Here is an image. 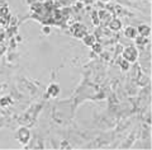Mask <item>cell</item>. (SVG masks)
I'll list each match as a JSON object with an SVG mask.
<instances>
[{
	"mask_svg": "<svg viewBox=\"0 0 152 150\" xmlns=\"http://www.w3.org/2000/svg\"><path fill=\"white\" fill-rule=\"evenodd\" d=\"M15 137L17 140L19 141L20 144H23V145H25V144H28V141L30 140V131L28 127H19L18 130H17L15 132Z\"/></svg>",
	"mask_w": 152,
	"mask_h": 150,
	"instance_id": "obj_1",
	"label": "cell"
},
{
	"mask_svg": "<svg viewBox=\"0 0 152 150\" xmlns=\"http://www.w3.org/2000/svg\"><path fill=\"white\" fill-rule=\"evenodd\" d=\"M138 57V50L134 46H129L123 50V59H126L128 63H134Z\"/></svg>",
	"mask_w": 152,
	"mask_h": 150,
	"instance_id": "obj_2",
	"label": "cell"
},
{
	"mask_svg": "<svg viewBox=\"0 0 152 150\" xmlns=\"http://www.w3.org/2000/svg\"><path fill=\"white\" fill-rule=\"evenodd\" d=\"M71 32H72V35H74L75 37L83 38L84 36L88 33V31H86V27H85V25H83L81 23H75V24L71 27Z\"/></svg>",
	"mask_w": 152,
	"mask_h": 150,
	"instance_id": "obj_3",
	"label": "cell"
},
{
	"mask_svg": "<svg viewBox=\"0 0 152 150\" xmlns=\"http://www.w3.org/2000/svg\"><path fill=\"white\" fill-rule=\"evenodd\" d=\"M61 92V87L58 85L57 83H52L50 84L48 88H47V95L48 97H52V98H56Z\"/></svg>",
	"mask_w": 152,
	"mask_h": 150,
	"instance_id": "obj_4",
	"label": "cell"
},
{
	"mask_svg": "<svg viewBox=\"0 0 152 150\" xmlns=\"http://www.w3.org/2000/svg\"><path fill=\"white\" fill-rule=\"evenodd\" d=\"M137 29V35L143 36V37H150L151 36V27L148 24H139Z\"/></svg>",
	"mask_w": 152,
	"mask_h": 150,
	"instance_id": "obj_5",
	"label": "cell"
},
{
	"mask_svg": "<svg viewBox=\"0 0 152 150\" xmlns=\"http://www.w3.org/2000/svg\"><path fill=\"white\" fill-rule=\"evenodd\" d=\"M109 28H110L112 31H115V32H118L119 29H122V21L118 18H113L110 22H109Z\"/></svg>",
	"mask_w": 152,
	"mask_h": 150,
	"instance_id": "obj_6",
	"label": "cell"
},
{
	"mask_svg": "<svg viewBox=\"0 0 152 150\" xmlns=\"http://www.w3.org/2000/svg\"><path fill=\"white\" fill-rule=\"evenodd\" d=\"M81 39H83V43L85 45V46H90V47L96 42V37H95L94 35H89V33H86Z\"/></svg>",
	"mask_w": 152,
	"mask_h": 150,
	"instance_id": "obj_7",
	"label": "cell"
},
{
	"mask_svg": "<svg viewBox=\"0 0 152 150\" xmlns=\"http://www.w3.org/2000/svg\"><path fill=\"white\" fill-rule=\"evenodd\" d=\"M124 35H126L127 38L134 39L136 38V36H137V29L134 27H132V25H129V27H127L124 29Z\"/></svg>",
	"mask_w": 152,
	"mask_h": 150,
	"instance_id": "obj_8",
	"label": "cell"
},
{
	"mask_svg": "<svg viewBox=\"0 0 152 150\" xmlns=\"http://www.w3.org/2000/svg\"><path fill=\"white\" fill-rule=\"evenodd\" d=\"M13 103H14V101L10 95H5V97L0 98V107H3V108H5L8 106H12Z\"/></svg>",
	"mask_w": 152,
	"mask_h": 150,
	"instance_id": "obj_9",
	"label": "cell"
},
{
	"mask_svg": "<svg viewBox=\"0 0 152 150\" xmlns=\"http://www.w3.org/2000/svg\"><path fill=\"white\" fill-rule=\"evenodd\" d=\"M134 41H136V45L137 47H145L146 45L148 43V37H143V36H136V38H134Z\"/></svg>",
	"mask_w": 152,
	"mask_h": 150,
	"instance_id": "obj_10",
	"label": "cell"
},
{
	"mask_svg": "<svg viewBox=\"0 0 152 150\" xmlns=\"http://www.w3.org/2000/svg\"><path fill=\"white\" fill-rule=\"evenodd\" d=\"M98 17H99V19L100 21H109V18H110V13L109 12H106L105 9H101L98 12Z\"/></svg>",
	"mask_w": 152,
	"mask_h": 150,
	"instance_id": "obj_11",
	"label": "cell"
},
{
	"mask_svg": "<svg viewBox=\"0 0 152 150\" xmlns=\"http://www.w3.org/2000/svg\"><path fill=\"white\" fill-rule=\"evenodd\" d=\"M91 50L94 53H96V55H100L101 52H103V46L99 43V42H95L94 45L91 46Z\"/></svg>",
	"mask_w": 152,
	"mask_h": 150,
	"instance_id": "obj_12",
	"label": "cell"
},
{
	"mask_svg": "<svg viewBox=\"0 0 152 150\" xmlns=\"http://www.w3.org/2000/svg\"><path fill=\"white\" fill-rule=\"evenodd\" d=\"M118 64H119L120 69H122L123 71H127V70L129 69V64H131V63H128V61H127L126 59H120L119 63H118Z\"/></svg>",
	"mask_w": 152,
	"mask_h": 150,
	"instance_id": "obj_13",
	"label": "cell"
},
{
	"mask_svg": "<svg viewBox=\"0 0 152 150\" xmlns=\"http://www.w3.org/2000/svg\"><path fill=\"white\" fill-rule=\"evenodd\" d=\"M91 22H93V24H94L95 27H98V25L100 24V19H99V17H98V13H96V12L93 13V15H91Z\"/></svg>",
	"mask_w": 152,
	"mask_h": 150,
	"instance_id": "obj_14",
	"label": "cell"
},
{
	"mask_svg": "<svg viewBox=\"0 0 152 150\" xmlns=\"http://www.w3.org/2000/svg\"><path fill=\"white\" fill-rule=\"evenodd\" d=\"M8 15H9V8H8V5L0 7V17H8Z\"/></svg>",
	"mask_w": 152,
	"mask_h": 150,
	"instance_id": "obj_15",
	"label": "cell"
},
{
	"mask_svg": "<svg viewBox=\"0 0 152 150\" xmlns=\"http://www.w3.org/2000/svg\"><path fill=\"white\" fill-rule=\"evenodd\" d=\"M32 10H33V12H41V10H42V4H39V3L33 4L32 5Z\"/></svg>",
	"mask_w": 152,
	"mask_h": 150,
	"instance_id": "obj_16",
	"label": "cell"
},
{
	"mask_svg": "<svg viewBox=\"0 0 152 150\" xmlns=\"http://www.w3.org/2000/svg\"><path fill=\"white\" fill-rule=\"evenodd\" d=\"M60 148H61V149H65V148H66V149H70L71 146H70V144L67 143L66 140H62V141H61V144H60Z\"/></svg>",
	"mask_w": 152,
	"mask_h": 150,
	"instance_id": "obj_17",
	"label": "cell"
},
{
	"mask_svg": "<svg viewBox=\"0 0 152 150\" xmlns=\"http://www.w3.org/2000/svg\"><path fill=\"white\" fill-rule=\"evenodd\" d=\"M42 33H43V35H50L51 33V27L50 25H44V27L42 28Z\"/></svg>",
	"mask_w": 152,
	"mask_h": 150,
	"instance_id": "obj_18",
	"label": "cell"
},
{
	"mask_svg": "<svg viewBox=\"0 0 152 150\" xmlns=\"http://www.w3.org/2000/svg\"><path fill=\"white\" fill-rule=\"evenodd\" d=\"M4 38H5V31L4 29H0V43L4 41Z\"/></svg>",
	"mask_w": 152,
	"mask_h": 150,
	"instance_id": "obj_19",
	"label": "cell"
},
{
	"mask_svg": "<svg viewBox=\"0 0 152 150\" xmlns=\"http://www.w3.org/2000/svg\"><path fill=\"white\" fill-rule=\"evenodd\" d=\"M17 41H18V42L22 41V37H20V36H17Z\"/></svg>",
	"mask_w": 152,
	"mask_h": 150,
	"instance_id": "obj_20",
	"label": "cell"
},
{
	"mask_svg": "<svg viewBox=\"0 0 152 150\" xmlns=\"http://www.w3.org/2000/svg\"><path fill=\"white\" fill-rule=\"evenodd\" d=\"M100 1H103V3H108L109 0H100Z\"/></svg>",
	"mask_w": 152,
	"mask_h": 150,
	"instance_id": "obj_21",
	"label": "cell"
}]
</instances>
